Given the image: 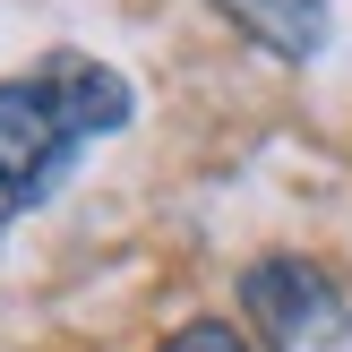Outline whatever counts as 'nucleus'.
Returning <instances> with one entry per match:
<instances>
[{
  "label": "nucleus",
  "instance_id": "7ed1b4c3",
  "mask_svg": "<svg viewBox=\"0 0 352 352\" xmlns=\"http://www.w3.org/2000/svg\"><path fill=\"white\" fill-rule=\"evenodd\" d=\"M206 9L232 17V34H250L258 52H275V60H318L336 0H206Z\"/></svg>",
  "mask_w": 352,
  "mask_h": 352
},
{
  "label": "nucleus",
  "instance_id": "39448f33",
  "mask_svg": "<svg viewBox=\"0 0 352 352\" xmlns=\"http://www.w3.org/2000/svg\"><path fill=\"white\" fill-rule=\"evenodd\" d=\"M9 215H17V198H9V189H0V232H9Z\"/></svg>",
  "mask_w": 352,
  "mask_h": 352
},
{
  "label": "nucleus",
  "instance_id": "f257e3e1",
  "mask_svg": "<svg viewBox=\"0 0 352 352\" xmlns=\"http://www.w3.org/2000/svg\"><path fill=\"white\" fill-rule=\"evenodd\" d=\"M120 120H129V86L95 60H43L26 78H0V189L34 206L69 172V155Z\"/></svg>",
  "mask_w": 352,
  "mask_h": 352
},
{
  "label": "nucleus",
  "instance_id": "20e7f679",
  "mask_svg": "<svg viewBox=\"0 0 352 352\" xmlns=\"http://www.w3.org/2000/svg\"><path fill=\"white\" fill-rule=\"evenodd\" d=\"M164 352H258V344L241 336L232 318H189L181 336H164Z\"/></svg>",
  "mask_w": 352,
  "mask_h": 352
},
{
  "label": "nucleus",
  "instance_id": "f03ea898",
  "mask_svg": "<svg viewBox=\"0 0 352 352\" xmlns=\"http://www.w3.org/2000/svg\"><path fill=\"white\" fill-rule=\"evenodd\" d=\"M241 309L275 352H336L352 336V301L318 258H258L241 275Z\"/></svg>",
  "mask_w": 352,
  "mask_h": 352
}]
</instances>
